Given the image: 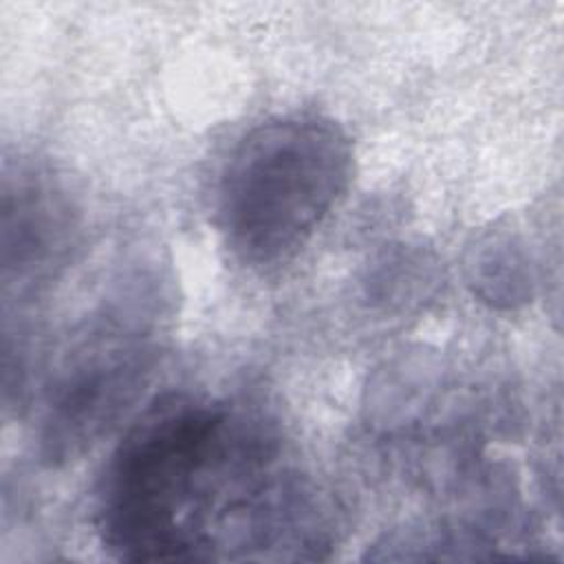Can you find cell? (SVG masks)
Instances as JSON below:
<instances>
[{
	"instance_id": "cell-1",
	"label": "cell",
	"mask_w": 564,
	"mask_h": 564,
	"mask_svg": "<svg viewBox=\"0 0 564 564\" xmlns=\"http://www.w3.org/2000/svg\"><path fill=\"white\" fill-rule=\"evenodd\" d=\"M280 454L273 425L251 408L154 399L104 467V549L128 562L319 557L335 533L330 502Z\"/></svg>"
},
{
	"instance_id": "cell-2",
	"label": "cell",
	"mask_w": 564,
	"mask_h": 564,
	"mask_svg": "<svg viewBox=\"0 0 564 564\" xmlns=\"http://www.w3.org/2000/svg\"><path fill=\"white\" fill-rule=\"evenodd\" d=\"M348 132L322 115H284L249 130L229 154L218 218L234 256L251 267L293 258L352 178Z\"/></svg>"
},
{
	"instance_id": "cell-3",
	"label": "cell",
	"mask_w": 564,
	"mask_h": 564,
	"mask_svg": "<svg viewBox=\"0 0 564 564\" xmlns=\"http://www.w3.org/2000/svg\"><path fill=\"white\" fill-rule=\"evenodd\" d=\"M156 368L152 335L128 313H108L66 355L44 403L40 449L68 463L104 438L141 399Z\"/></svg>"
},
{
	"instance_id": "cell-4",
	"label": "cell",
	"mask_w": 564,
	"mask_h": 564,
	"mask_svg": "<svg viewBox=\"0 0 564 564\" xmlns=\"http://www.w3.org/2000/svg\"><path fill=\"white\" fill-rule=\"evenodd\" d=\"M2 192V280L22 297L70 262L79 220L66 189L44 172L20 170Z\"/></svg>"
}]
</instances>
